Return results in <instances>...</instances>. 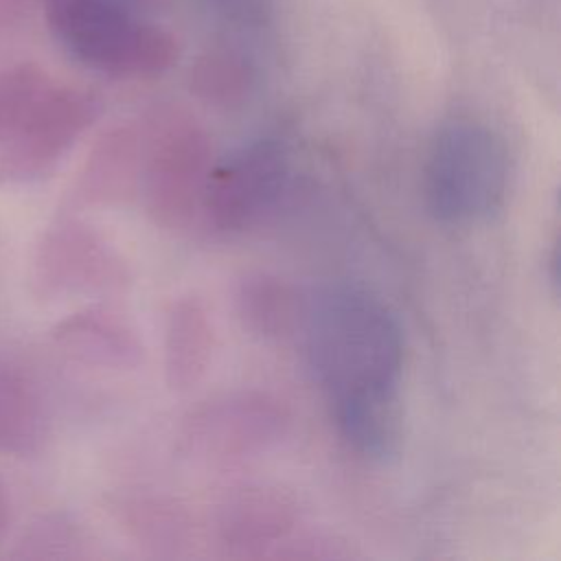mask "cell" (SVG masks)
Returning a JSON list of instances; mask_svg holds the SVG:
<instances>
[{
    "label": "cell",
    "mask_w": 561,
    "mask_h": 561,
    "mask_svg": "<svg viewBox=\"0 0 561 561\" xmlns=\"http://www.w3.org/2000/svg\"><path fill=\"white\" fill-rule=\"evenodd\" d=\"M289 184V153L274 138L234 149L208 173L202 213L219 232H243L270 215Z\"/></svg>",
    "instance_id": "obj_5"
},
{
    "label": "cell",
    "mask_w": 561,
    "mask_h": 561,
    "mask_svg": "<svg viewBox=\"0 0 561 561\" xmlns=\"http://www.w3.org/2000/svg\"><path fill=\"white\" fill-rule=\"evenodd\" d=\"M298 329L342 438L370 460L397 456L403 337L388 305L359 285H327L305 298Z\"/></svg>",
    "instance_id": "obj_1"
},
{
    "label": "cell",
    "mask_w": 561,
    "mask_h": 561,
    "mask_svg": "<svg viewBox=\"0 0 561 561\" xmlns=\"http://www.w3.org/2000/svg\"><path fill=\"white\" fill-rule=\"evenodd\" d=\"M50 335L66 355L83 364L123 370L138 366L142 359V342L136 329L107 307L75 311L59 320Z\"/></svg>",
    "instance_id": "obj_9"
},
{
    "label": "cell",
    "mask_w": 561,
    "mask_h": 561,
    "mask_svg": "<svg viewBox=\"0 0 561 561\" xmlns=\"http://www.w3.org/2000/svg\"><path fill=\"white\" fill-rule=\"evenodd\" d=\"M280 430V412L263 397L226 399L202 410L186 432L188 445L206 458H243L263 449Z\"/></svg>",
    "instance_id": "obj_8"
},
{
    "label": "cell",
    "mask_w": 561,
    "mask_h": 561,
    "mask_svg": "<svg viewBox=\"0 0 561 561\" xmlns=\"http://www.w3.org/2000/svg\"><path fill=\"white\" fill-rule=\"evenodd\" d=\"M305 300L285 280L267 274L245 276L237 289L243 324L263 337H280L300 327Z\"/></svg>",
    "instance_id": "obj_13"
},
{
    "label": "cell",
    "mask_w": 561,
    "mask_h": 561,
    "mask_svg": "<svg viewBox=\"0 0 561 561\" xmlns=\"http://www.w3.org/2000/svg\"><path fill=\"white\" fill-rule=\"evenodd\" d=\"M140 156L142 136L131 127L110 129L88 153L75 184V197L96 206L129 199L138 191Z\"/></svg>",
    "instance_id": "obj_10"
},
{
    "label": "cell",
    "mask_w": 561,
    "mask_h": 561,
    "mask_svg": "<svg viewBox=\"0 0 561 561\" xmlns=\"http://www.w3.org/2000/svg\"><path fill=\"white\" fill-rule=\"evenodd\" d=\"M125 278L127 270L118 252L75 219L57 221L39 237L28 270V287L39 300L116 289Z\"/></svg>",
    "instance_id": "obj_6"
},
{
    "label": "cell",
    "mask_w": 561,
    "mask_h": 561,
    "mask_svg": "<svg viewBox=\"0 0 561 561\" xmlns=\"http://www.w3.org/2000/svg\"><path fill=\"white\" fill-rule=\"evenodd\" d=\"M55 37L85 66L116 75H151L171 61V44L134 0H46Z\"/></svg>",
    "instance_id": "obj_3"
},
{
    "label": "cell",
    "mask_w": 561,
    "mask_h": 561,
    "mask_svg": "<svg viewBox=\"0 0 561 561\" xmlns=\"http://www.w3.org/2000/svg\"><path fill=\"white\" fill-rule=\"evenodd\" d=\"M96 114L99 103L88 92L50 79L20 127L4 140L0 180L24 182L53 171Z\"/></svg>",
    "instance_id": "obj_7"
},
{
    "label": "cell",
    "mask_w": 561,
    "mask_h": 561,
    "mask_svg": "<svg viewBox=\"0 0 561 561\" xmlns=\"http://www.w3.org/2000/svg\"><path fill=\"white\" fill-rule=\"evenodd\" d=\"M48 81L50 77L33 64L0 70V140H7L20 127Z\"/></svg>",
    "instance_id": "obj_14"
},
{
    "label": "cell",
    "mask_w": 561,
    "mask_h": 561,
    "mask_svg": "<svg viewBox=\"0 0 561 561\" xmlns=\"http://www.w3.org/2000/svg\"><path fill=\"white\" fill-rule=\"evenodd\" d=\"M506 191L508 151L493 129L473 121H451L434 134L423 169V193L436 221H484L502 208Z\"/></svg>",
    "instance_id": "obj_2"
},
{
    "label": "cell",
    "mask_w": 561,
    "mask_h": 561,
    "mask_svg": "<svg viewBox=\"0 0 561 561\" xmlns=\"http://www.w3.org/2000/svg\"><path fill=\"white\" fill-rule=\"evenodd\" d=\"M48 436V416L37 386L7 359H0V451L31 456Z\"/></svg>",
    "instance_id": "obj_12"
},
{
    "label": "cell",
    "mask_w": 561,
    "mask_h": 561,
    "mask_svg": "<svg viewBox=\"0 0 561 561\" xmlns=\"http://www.w3.org/2000/svg\"><path fill=\"white\" fill-rule=\"evenodd\" d=\"M9 522H11V502H9V493H7V486L0 478V541L9 528Z\"/></svg>",
    "instance_id": "obj_16"
},
{
    "label": "cell",
    "mask_w": 561,
    "mask_h": 561,
    "mask_svg": "<svg viewBox=\"0 0 561 561\" xmlns=\"http://www.w3.org/2000/svg\"><path fill=\"white\" fill-rule=\"evenodd\" d=\"M31 0H0V31L13 26Z\"/></svg>",
    "instance_id": "obj_15"
},
{
    "label": "cell",
    "mask_w": 561,
    "mask_h": 561,
    "mask_svg": "<svg viewBox=\"0 0 561 561\" xmlns=\"http://www.w3.org/2000/svg\"><path fill=\"white\" fill-rule=\"evenodd\" d=\"M210 158L208 136L186 116L169 114L147 129L138 191L156 226L180 232L195 221L213 169Z\"/></svg>",
    "instance_id": "obj_4"
},
{
    "label": "cell",
    "mask_w": 561,
    "mask_h": 561,
    "mask_svg": "<svg viewBox=\"0 0 561 561\" xmlns=\"http://www.w3.org/2000/svg\"><path fill=\"white\" fill-rule=\"evenodd\" d=\"M215 327L202 300L188 296L171 305L164 322V377L171 390L197 386L213 362Z\"/></svg>",
    "instance_id": "obj_11"
}]
</instances>
